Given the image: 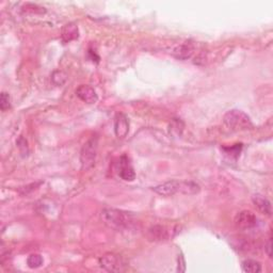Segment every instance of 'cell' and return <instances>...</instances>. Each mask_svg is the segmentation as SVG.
I'll return each instance as SVG.
<instances>
[{"label":"cell","mask_w":273,"mask_h":273,"mask_svg":"<svg viewBox=\"0 0 273 273\" xmlns=\"http://www.w3.org/2000/svg\"><path fill=\"white\" fill-rule=\"evenodd\" d=\"M101 217L106 225L118 231L130 228L135 223V218L132 214L119 209L105 208L102 210Z\"/></svg>","instance_id":"1"},{"label":"cell","mask_w":273,"mask_h":273,"mask_svg":"<svg viewBox=\"0 0 273 273\" xmlns=\"http://www.w3.org/2000/svg\"><path fill=\"white\" fill-rule=\"evenodd\" d=\"M223 122L233 130H247L253 127V123L248 114L237 109L228 111L223 118Z\"/></svg>","instance_id":"2"},{"label":"cell","mask_w":273,"mask_h":273,"mask_svg":"<svg viewBox=\"0 0 273 273\" xmlns=\"http://www.w3.org/2000/svg\"><path fill=\"white\" fill-rule=\"evenodd\" d=\"M97 153V138L93 136L84 145L83 150H81L80 160L81 165H83L84 170H88L95 163Z\"/></svg>","instance_id":"3"},{"label":"cell","mask_w":273,"mask_h":273,"mask_svg":"<svg viewBox=\"0 0 273 273\" xmlns=\"http://www.w3.org/2000/svg\"><path fill=\"white\" fill-rule=\"evenodd\" d=\"M100 265L102 269L109 272H121L125 270V263L119 255L107 253L100 258Z\"/></svg>","instance_id":"4"},{"label":"cell","mask_w":273,"mask_h":273,"mask_svg":"<svg viewBox=\"0 0 273 273\" xmlns=\"http://www.w3.org/2000/svg\"><path fill=\"white\" fill-rule=\"evenodd\" d=\"M257 221V217H256L252 211L249 210H243L239 212L236 218H235V224H236L237 228L244 229V231L256 227L258 223Z\"/></svg>","instance_id":"5"},{"label":"cell","mask_w":273,"mask_h":273,"mask_svg":"<svg viewBox=\"0 0 273 273\" xmlns=\"http://www.w3.org/2000/svg\"><path fill=\"white\" fill-rule=\"evenodd\" d=\"M118 173L119 176L126 182H133L136 178L134 167L126 155H123L119 158L118 162Z\"/></svg>","instance_id":"6"},{"label":"cell","mask_w":273,"mask_h":273,"mask_svg":"<svg viewBox=\"0 0 273 273\" xmlns=\"http://www.w3.org/2000/svg\"><path fill=\"white\" fill-rule=\"evenodd\" d=\"M153 190H154L157 194L162 196H171L178 192L182 193L183 182H179V181L167 182L165 184L157 186L155 188H153Z\"/></svg>","instance_id":"7"},{"label":"cell","mask_w":273,"mask_h":273,"mask_svg":"<svg viewBox=\"0 0 273 273\" xmlns=\"http://www.w3.org/2000/svg\"><path fill=\"white\" fill-rule=\"evenodd\" d=\"M76 95L86 103H95L98 101V95L96 91L88 85H79L77 90H76Z\"/></svg>","instance_id":"8"},{"label":"cell","mask_w":273,"mask_h":273,"mask_svg":"<svg viewBox=\"0 0 273 273\" xmlns=\"http://www.w3.org/2000/svg\"><path fill=\"white\" fill-rule=\"evenodd\" d=\"M129 132V121L124 114L119 113L116 117L114 121V133L118 138H125Z\"/></svg>","instance_id":"9"},{"label":"cell","mask_w":273,"mask_h":273,"mask_svg":"<svg viewBox=\"0 0 273 273\" xmlns=\"http://www.w3.org/2000/svg\"><path fill=\"white\" fill-rule=\"evenodd\" d=\"M252 201H253V204L255 205L256 208H257L261 214L267 215L268 217L271 216L272 206L268 199L265 198V196L261 194H254L252 196Z\"/></svg>","instance_id":"10"},{"label":"cell","mask_w":273,"mask_h":273,"mask_svg":"<svg viewBox=\"0 0 273 273\" xmlns=\"http://www.w3.org/2000/svg\"><path fill=\"white\" fill-rule=\"evenodd\" d=\"M78 36H79V30L76 24L69 23L68 25H65L62 28L61 37H62L63 42L68 43L70 41H74L76 39H78Z\"/></svg>","instance_id":"11"},{"label":"cell","mask_w":273,"mask_h":273,"mask_svg":"<svg viewBox=\"0 0 273 273\" xmlns=\"http://www.w3.org/2000/svg\"><path fill=\"white\" fill-rule=\"evenodd\" d=\"M149 238L154 241H161L169 237V231L166 226L155 225L149 229Z\"/></svg>","instance_id":"12"},{"label":"cell","mask_w":273,"mask_h":273,"mask_svg":"<svg viewBox=\"0 0 273 273\" xmlns=\"http://www.w3.org/2000/svg\"><path fill=\"white\" fill-rule=\"evenodd\" d=\"M193 51H194V45L192 44V43H191V42H185L183 45L178 46L175 49V51H174V54H175L176 58L185 60V59L191 57V54L193 53Z\"/></svg>","instance_id":"13"},{"label":"cell","mask_w":273,"mask_h":273,"mask_svg":"<svg viewBox=\"0 0 273 273\" xmlns=\"http://www.w3.org/2000/svg\"><path fill=\"white\" fill-rule=\"evenodd\" d=\"M242 271L247 273H258L261 271V265L256 260L247 259L242 263Z\"/></svg>","instance_id":"14"},{"label":"cell","mask_w":273,"mask_h":273,"mask_svg":"<svg viewBox=\"0 0 273 273\" xmlns=\"http://www.w3.org/2000/svg\"><path fill=\"white\" fill-rule=\"evenodd\" d=\"M27 265L31 269H36L43 265V257L39 254H31L27 258Z\"/></svg>","instance_id":"15"},{"label":"cell","mask_w":273,"mask_h":273,"mask_svg":"<svg viewBox=\"0 0 273 273\" xmlns=\"http://www.w3.org/2000/svg\"><path fill=\"white\" fill-rule=\"evenodd\" d=\"M53 84L57 85H62L67 81V75L63 72H54L51 77Z\"/></svg>","instance_id":"16"},{"label":"cell","mask_w":273,"mask_h":273,"mask_svg":"<svg viewBox=\"0 0 273 273\" xmlns=\"http://www.w3.org/2000/svg\"><path fill=\"white\" fill-rule=\"evenodd\" d=\"M10 102H11L10 101V95L8 94V93L2 92L1 96H0V108H1L2 111L8 110V109L10 108V106H11Z\"/></svg>","instance_id":"17"},{"label":"cell","mask_w":273,"mask_h":273,"mask_svg":"<svg viewBox=\"0 0 273 273\" xmlns=\"http://www.w3.org/2000/svg\"><path fill=\"white\" fill-rule=\"evenodd\" d=\"M265 250H266V252H267V254H268L269 257L271 258V257H272V252H271V250H272V242H271V239H269V241L267 242V245H266Z\"/></svg>","instance_id":"18"}]
</instances>
